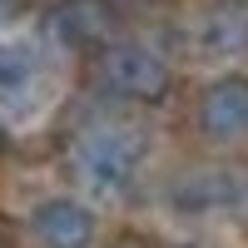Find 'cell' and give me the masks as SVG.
<instances>
[{
	"label": "cell",
	"mask_w": 248,
	"mask_h": 248,
	"mask_svg": "<svg viewBox=\"0 0 248 248\" xmlns=\"http://www.w3.org/2000/svg\"><path fill=\"white\" fill-rule=\"evenodd\" d=\"M144 159V134L124 129V124H99V129H85L70 149L75 179L94 194H119L124 184L134 179Z\"/></svg>",
	"instance_id": "6da1fadb"
},
{
	"label": "cell",
	"mask_w": 248,
	"mask_h": 248,
	"mask_svg": "<svg viewBox=\"0 0 248 248\" xmlns=\"http://www.w3.org/2000/svg\"><path fill=\"white\" fill-rule=\"evenodd\" d=\"M99 75L105 85L134 105H159L169 94V65L149 50V45H134V40H119V45H105L99 55Z\"/></svg>",
	"instance_id": "7a4b0ae2"
},
{
	"label": "cell",
	"mask_w": 248,
	"mask_h": 248,
	"mask_svg": "<svg viewBox=\"0 0 248 248\" xmlns=\"http://www.w3.org/2000/svg\"><path fill=\"white\" fill-rule=\"evenodd\" d=\"M45 30L50 40H60L70 50H99L114 40L119 10H114V0H60L45 15Z\"/></svg>",
	"instance_id": "3957f363"
},
{
	"label": "cell",
	"mask_w": 248,
	"mask_h": 248,
	"mask_svg": "<svg viewBox=\"0 0 248 248\" xmlns=\"http://www.w3.org/2000/svg\"><path fill=\"white\" fill-rule=\"evenodd\" d=\"M30 233L40 248H90L94 243V214L75 199H45L30 209Z\"/></svg>",
	"instance_id": "277c9868"
},
{
	"label": "cell",
	"mask_w": 248,
	"mask_h": 248,
	"mask_svg": "<svg viewBox=\"0 0 248 248\" xmlns=\"http://www.w3.org/2000/svg\"><path fill=\"white\" fill-rule=\"evenodd\" d=\"M199 129L209 139L248 134V79L229 75V79H214V85L199 94Z\"/></svg>",
	"instance_id": "5b68a950"
},
{
	"label": "cell",
	"mask_w": 248,
	"mask_h": 248,
	"mask_svg": "<svg viewBox=\"0 0 248 248\" xmlns=\"http://www.w3.org/2000/svg\"><path fill=\"white\" fill-rule=\"evenodd\" d=\"M194 45L199 55H243L248 50V10L243 5H214L209 15L199 20V30H194Z\"/></svg>",
	"instance_id": "8992f818"
},
{
	"label": "cell",
	"mask_w": 248,
	"mask_h": 248,
	"mask_svg": "<svg viewBox=\"0 0 248 248\" xmlns=\"http://www.w3.org/2000/svg\"><path fill=\"white\" fill-rule=\"evenodd\" d=\"M238 199V179L223 174V169H199V174H184L174 189H169V203L174 209H223V203Z\"/></svg>",
	"instance_id": "52a82bcc"
},
{
	"label": "cell",
	"mask_w": 248,
	"mask_h": 248,
	"mask_svg": "<svg viewBox=\"0 0 248 248\" xmlns=\"http://www.w3.org/2000/svg\"><path fill=\"white\" fill-rule=\"evenodd\" d=\"M35 79V65L15 50H0V94H25Z\"/></svg>",
	"instance_id": "ba28073f"
},
{
	"label": "cell",
	"mask_w": 248,
	"mask_h": 248,
	"mask_svg": "<svg viewBox=\"0 0 248 248\" xmlns=\"http://www.w3.org/2000/svg\"><path fill=\"white\" fill-rule=\"evenodd\" d=\"M20 15H25V0H0V30H10Z\"/></svg>",
	"instance_id": "9c48e42d"
},
{
	"label": "cell",
	"mask_w": 248,
	"mask_h": 248,
	"mask_svg": "<svg viewBox=\"0 0 248 248\" xmlns=\"http://www.w3.org/2000/svg\"><path fill=\"white\" fill-rule=\"evenodd\" d=\"M0 149H5V124H0Z\"/></svg>",
	"instance_id": "30bf717a"
}]
</instances>
